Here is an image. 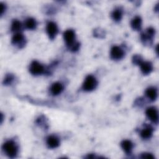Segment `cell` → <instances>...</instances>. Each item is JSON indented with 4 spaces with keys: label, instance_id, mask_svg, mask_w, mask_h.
Listing matches in <instances>:
<instances>
[{
    "label": "cell",
    "instance_id": "6da1fadb",
    "mask_svg": "<svg viewBox=\"0 0 159 159\" xmlns=\"http://www.w3.org/2000/svg\"><path fill=\"white\" fill-rule=\"evenodd\" d=\"M2 150L6 155L11 158H15L18 153V147L16 143L12 140H8L3 143Z\"/></svg>",
    "mask_w": 159,
    "mask_h": 159
},
{
    "label": "cell",
    "instance_id": "7a4b0ae2",
    "mask_svg": "<svg viewBox=\"0 0 159 159\" xmlns=\"http://www.w3.org/2000/svg\"><path fill=\"white\" fill-rule=\"evenodd\" d=\"M97 85L98 81L96 78L91 75H89L86 77L82 88L85 91H91L96 88Z\"/></svg>",
    "mask_w": 159,
    "mask_h": 159
},
{
    "label": "cell",
    "instance_id": "3957f363",
    "mask_svg": "<svg viewBox=\"0 0 159 159\" xmlns=\"http://www.w3.org/2000/svg\"><path fill=\"white\" fill-rule=\"evenodd\" d=\"M63 39L66 46L69 49L76 43L75 42V33L72 29H68L63 32Z\"/></svg>",
    "mask_w": 159,
    "mask_h": 159
},
{
    "label": "cell",
    "instance_id": "277c9868",
    "mask_svg": "<svg viewBox=\"0 0 159 159\" xmlns=\"http://www.w3.org/2000/svg\"><path fill=\"white\" fill-rule=\"evenodd\" d=\"M155 30L152 27H149L147 29L145 33L141 34V40L143 44H152L153 41V38L155 35Z\"/></svg>",
    "mask_w": 159,
    "mask_h": 159
},
{
    "label": "cell",
    "instance_id": "5b68a950",
    "mask_svg": "<svg viewBox=\"0 0 159 159\" xmlns=\"http://www.w3.org/2000/svg\"><path fill=\"white\" fill-rule=\"evenodd\" d=\"M11 42L19 48H22L25 45V38L20 32L15 33L12 37Z\"/></svg>",
    "mask_w": 159,
    "mask_h": 159
},
{
    "label": "cell",
    "instance_id": "8992f818",
    "mask_svg": "<svg viewBox=\"0 0 159 159\" xmlns=\"http://www.w3.org/2000/svg\"><path fill=\"white\" fill-rule=\"evenodd\" d=\"M29 71L33 75H40L44 73L45 68L37 61H33L29 66Z\"/></svg>",
    "mask_w": 159,
    "mask_h": 159
},
{
    "label": "cell",
    "instance_id": "52a82bcc",
    "mask_svg": "<svg viewBox=\"0 0 159 159\" xmlns=\"http://www.w3.org/2000/svg\"><path fill=\"white\" fill-rule=\"evenodd\" d=\"M46 31L50 40H53L58 32V29L56 23L49 22L47 24Z\"/></svg>",
    "mask_w": 159,
    "mask_h": 159
},
{
    "label": "cell",
    "instance_id": "ba28073f",
    "mask_svg": "<svg viewBox=\"0 0 159 159\" xmlns=\"http://www.w3.org/2000/svg\"><path fill=\"white\" fill-rule=\"evenodd\" d=\"M147 117L152 122L157 124L158 121V113L155 107H149L145 111Z\"/></svg>",
    "mask_w": 159,
    "mask_h": 159
},
{
    "label": "cell",
    "instance_id": "9c48e42d",
    "mask_svg": "<svg viewBox=\"0 0 159 159\" xmlns=\"http://www.w3.org/2000/svg\"><path fill=\"white\" fill-rule=\"evenodd\" d=\"M125 53L124 50L118 46H113L111 49L110 55L112 59L119 60L124 57Z\"/></svg>",
    "mask_w": 159,
    "mask_h": 159
},
{
    "label": "cell",
    "instance_id": "30bf717a",
    "mask_svg": "<svg viewBox=\"0 0 159 159\" xmlns=\"http://www.w3.org/2000/svg\"><path fill=\"white\" fill-rule=\"evenodd\" d=\"M47 145L50 148H55L60 145V140L55 135H50L47 139Z\"/></svg>",
    "mask_w": 159,
    "mask_h": 159
},
{
    "label": "cell",
    "instance_id": "8fae6325",
    "mask_svg": "<svg viewBox=\"0 0 159 159\" xmlns=\"http://www.w3.org/2000/svg\"><path fill=\"white\" fill-rule=\"evenodd\" d=\"M139 65L142 73L145 75H149L153 71V65L150 61H142Z\"/></svg>",
    "mask_w": 159,
    "mask_h": 159
},
{
    "label": "cell",
    "instance_id": "7c38bea8",
    "mask_svg": "<svg viewBox=\"0 0 159 159\" xmlns=\"http://www.w3.org/2000/svg\"><path fill=\"white\" fill-rule=\"evenodd\" d=\"M120 145L123 150L127 155H130L133 148V143L129 140H124L120 143Z\"/></svg>",
    "mask_w": 159,
    "mask_h": 159
},
{
    "label": "cell",
    "instance_id": "4fadbf2b",
    "mask_svg": "<svg viewBox=\"0 0 159 159\" xmlns=\"http://www.w3.org/2000/svg\"><path fill=\"white\" fill-rule=\"evenodd\" d=\"M63 90V86L59 82H56L52 84L50 87V92L53 96L60 94Z\"/></svg>",
    "mask_w": 159,
    "mask_h": 159
},
{
    "label": "cell",
    "instance_id": "5bb4252c",
    "mask_svg": "<svg viewBox=\"0 0 159 159\" xmlns=\"http://www.w3.org/2000/svg\"><path fill=\"white\" fill-rule=\"evenodd\" d=\"M153 128L150 125H147L141 130L140 133V137L143 139H148L152 137L153 134Z\"/></svg>",
    "mask_w": 159,
    "mask_h": 159
},
{
    "label": "cell",
    "instance_id": "9a60e30c",
    "mask_svg": "<svg viewBox=\"0 0 159 159\" xmlns=\"http://www.w3.org/2000/svg\"><path fill=\"white\" fill-rule=\"evenodd\" d=\"M145 95L150 101H154L157 98V90L154 87H150L145 91Z\"/></svg>",
    "mask_w": 159,
    "mask_h": 159
},
{
    "label": "cell",
    "instance_id": "2e32d148",
    "mask_svg": "<svg viewBox=\"0 0 159 159\" xmlns=\"http://www.w3.org/2000/svg\"><path fill=\"white\" fill-rule=\"evenodd\" d=\"M131 27L135 30H139L142 27V19L139 16H135L130 22Z\"/></svg>",
    "mask_w": 159,
    "mask_h": 159
},
{
    "label": "cell",
    "instance_id": "e0dca14e",
    "mask_svg": "<svg viewBox=\"0 0 159 159\" xmlns=\"http://www.w3.org/2000/svg\"><path fill=\"white\" fill-rule=\"evenodd\" d=\"M25 27L29 30H34L37 27V22L35 19L32 17L27 18L24 23Z\"/></svg>",
    "mask_w": 159,
    "mask_h": 159
},
{
    "label": "cell",
    "instance_id": "ac0fdd59",
    "mask_svg": "<svg viewBox=\"0 0 159 159\" xmlns=\"http://www.w3.org/2000/svg\"><path fill=\"white\" fill-rule=\"evenodd\" d=\"M122 17V10L120 8H117L114 10L111 14L112 19L116 21L119 22L121 20Z\"/></svg>",
    "mask_w": 159,
    "mask_h": 159
},
{
    "label": "cell",
    "instance_id": "d6986e66",
    "mask_svg": "<svg viewBox=\"0 0 159 159\" xmlns=\"http://www.w3.org/2000/svg\"><path fill=\"white\" fill-rule=\"evenodd\" d=\"M22 24L20 21H19L17 19H14L12 22V24H11V31L17 33V32H20V30L22 29Z\"/></svg>",
    "mask_w": 159,
    "mask_h": 159
},
{
    "label": "cell",
    "instance_id": "ffe728a7",
    "mask_svg": "<svg viewBox=\"0 0 159 159\" xmlns=\"http://www.w3.org/2000/svg\"><path fill=\"white\" fill-rule=\"evenodd\" d=\"M14 79V76L12 74H7L5 78L3 80V84L4 85H9L12 83Z\"/></svg>",
    "mask_w": 159,
    "mask_h": 159
},
{
    "label": "cell",
    "instance_id": "44dd1931",
    "mask_svg": "<svg viewBox=\"0 0 159 159\" xmlns=\"http://www.w3.org/2000/svg\"><path fill=\"white\" fill-rule=\"evenodd\" d=\"M142 58L140 55H135L132 57V63L134 65H139L142 62Z\"/></svg>",
    "mask_w": 159,
    "mask_h": 159
},
{
    "label": "cell",
    "instance_id": "7402d4cb",
    "mask_svg": "<svg viewBox=\"0 0 159 159\" xmlns=\"http://www.w3.org/2000/svg\"><path fill=\"white\" fill-rule=\"evenodd\" d=\"M141 158H146V159H155V157L150 153H143L141 154Z\"/></svg>",
    "mask_w": 159,
    "mask_h": 159
},
{
    "label": "cell",
    "instance_id": "603a6c76",
    "mask_svg": "<svg viewBox=\"0 0 159 159\" xmlns=\"http://www.w3.org/2000/svg\"><path fill=\"white\" fill-rule=\"evenodd\" d=\"M104 30H100V29H95L94 30V35L95 37H99V38H101L102 35V37H104Z\"/></svg>",
    "mask_w": 159,
    "mask_h": 159
},
{
    "label": "cell",
    "instance_id": "cb8c5ba5",
    "mask_svg": "<svg viewBox=\"0 0 159 159\" xmlns=\"http://www.w3.org/2000/svg\"><path fill=\"white\" fill-rule=\"evenodd\" d=\"M6 9V4H4V3L1 2V9H0V12H1V16H2V14H4V12H5Z\"/></svg>",
    "mask_w": 159,
    "mask_h": 159
},
{
    "label": "cell",
    "instance_id": "d4e9b609",
    "mask_svg": "<svg viewBox=\"0 0 159 159\" xmlns=\"http://www.w3.org/2000/svg\"><path fill=\"white\" fill-rule=\"evenodd\" d=\"M95 157H94V155H93V154H90V155H88V156H87V158H94Z\"/></svg>",
    "mask_w": 159,
    "mask_h": 159
},
{
    "label": "cell",
    "instance_id": "484cf974",
    "mask_svg": "<svg viewBox=\"0 0 159 159\" xmlns=\"http://www.w3.org/2000/svg\"><path fill=\"white\" fill-rule=\"evenodd\" d=\"M2 120H3V114H1V123L2 122Z\"/></svg>",
    "mask_w": 159,
    "mask_h": 159
}]
</instances>
